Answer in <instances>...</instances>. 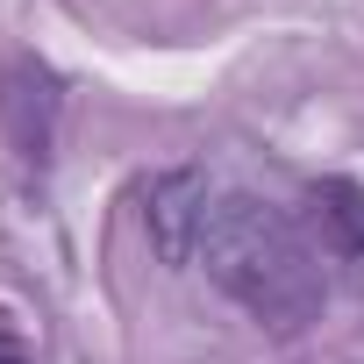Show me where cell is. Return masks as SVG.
Masks as SVG:
<instances>
[{
  "label": "cell",
  "instance_id": "1",
  "mask_svg": "<svg viewBox=\"0 0 364 364\" xmlns=\"http://www.w3.org/2000/svg\"><path fill=\"white\" fill-rule=\"evenodd\" d=\"M193 264H208V279H215L243 314H257V321L279 328V336H300V328L321 314V300H328L321 264H314V250L300 243V229H293L279 208L250 200V193H215V200H208Z\"/></svg>",
  "mask_w": 364,
  "mask_h": 364
},
{
  "label": "cell",
  "instance_id": "2",
  "mask_svg": "<svg viewBox=\"0 0 364 364\" xmlns=\"http://www.w3.org/2000/svg\"><path fill=\"white\" fill-rule=\"evenodd\" d=\"M58 107H65V93H58V72H50L43 58H8V65H0V129H8V143H15L29 164L50 157V143H58Z\"/></svg>",
  "mask_w": 364,
  "mask_h": 364
},
{
  "label": "cell",
  "instance_id": "3",
  "mask_svg": "<svg viewBox=\"0 0 364 364\" xmlns=\"http://www.w3.org/2000/svg\"><path fill=\"white\" fill-rule=\"evenodd\" d=\"M208 200H215V186H208V171H193V164L186 171H157L143 186V229H150V243H157L164 264H193Z\"/></svg>",
  "mask_w": 364,
  "mask_h": 364
},
{
  "label": "cell",
  "instance_id": "4",
  "mask_svg": "<svg viewBox=\"0 0 364 364\" xmlns=\"http://www.w3.org/2000/svg\"><path fill=\"white\" fill-rule=\"evenodd\" d=\"M307 208H314L328 250H336L350 272H364V186H357V178H314Z\"/></svg>",
  "mask_w": 364,
  "mask_h": 364
},
{
  "label": "cell",
  "instance_id": "5",
  "mask_svg": "<svg viewBox=\"0 0 364 364\" xmlns=\"http://www.w3.org/2000/svg\"><path fill=\"white\" fill-rule=\"evenodd\" d=\"M0 364H29V350H22V336L0 321Z\"/></svg>",
  "mask_w": 364,
  "mask_h": 364
}]
</instances>
